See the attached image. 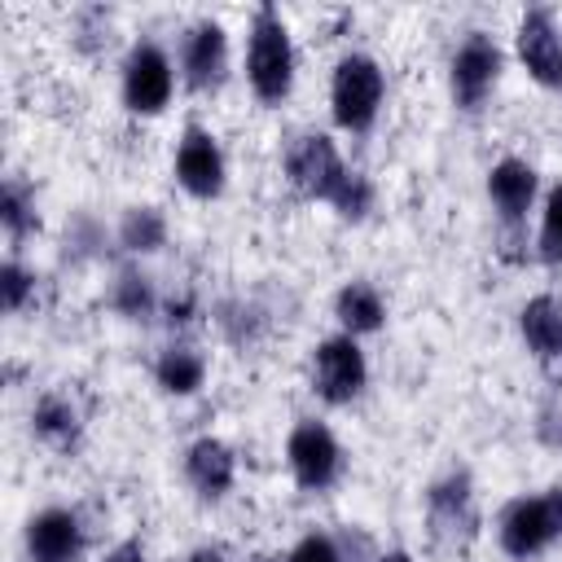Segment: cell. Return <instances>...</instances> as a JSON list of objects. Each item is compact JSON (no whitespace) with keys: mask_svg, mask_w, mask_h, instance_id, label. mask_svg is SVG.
Instances as JSON below:
<instances>
[{"mask_svg":"<svg viewBox=\"0 0 562 562\" xmlns=\"http://www.w3.org/2000/svg\"><path fill=\"white\" fill-rule=\"evenodd\" d=\"M250 83L263 101H281L290 92L294 79V53H290V35L277 18V9H259L255 26H250Z\"/></svg>","mask_w":562,"mask_h":562,"instance_id":"1","label":"cell"},{"mask_svg":"<svg viewBox=\"0 0 562 562\" xmlns=\"http://www.w3.org/2000/svg\"><path fill=\"white\" fill-rule=\"evenodd\" d=\"M558 536H562V487H553L544 496H531V501H514L501 518V544L514 558L540 553Z\"/></svg>","mask_w":562,"mask_h":562,"instance_id":"2","label":"cell"},{"mask_svg":"<svg viewBox=\"0 0 562 562\" xmlns=\"http://www.w3.org/2000/svg\"><path fill=\"white\" fill-rule=\"evenodd\" d=\"M382 105V70L369 57H342L334 70V119L342 127H369Z\"/></svg>","mask_w":562,"mask_h":562,"instance_id":"3","label":"cell"},{"mask_svg":"<svg viewBox=\"0 0 562 562\" xmlns=\"http://www.w3.org/2000/svg\"><path fill=\"white\" fill-rule=\"evenodd\" d=\"M285 167H290V180L303 189V193H312V198H338V189L347 184V167H342V158H338V149L329 145V136H299L294 140V149H290V158H285Z\"/></svg>","mask_w":562,"mask_h":562,"instance_id":"4","label":"cell"},{"mask_svg":"<svg viewBox=\"0 0 562 562\" xmlns=\"http://www.w3.org/2000/svg\"><path fill=\"white\" fill-rule=\"evenodd\" d=\"M167 97H171V61L162 57V48L136 44V53L127 57V75H123V101L136 114H158Z\"/></svg>","mask_w":562,"mask_h":562,"instance_id":"5","label":"cell"},{"mask_svg":"<svg viewBox=\"0 0 562 562\" xmlns=\"http://www.w3.org/2000/svg\"><path fill=\"white\" fill-rule=\"evenodd\" d=\"M364 386V356L351 338H329L316 351V391L329 404H347Z\"/></svg>","mask_w":562,"mask_h":562,"instance_id":"6","label":"cell"},{"mask_svg":"<svg viewBox=\"0 0 562 562\" xmlns=\"http://www.w3.org/2000/svg\"><path fill=\"white\" fill-rule=\"evenodd\" d=\"M496 70H501L496 44H492L487 35H470V40L461 44V53L452 57V97H457V105L474 110V105L487 97Z\"/></svg>","mask_w":562,"mask_h":562,"instance_id":"7","label":"cell"},{"mask_svg":"<svg viewBox=\"0 0 562 562\" xmlns=\"http://www.w3.org/2000/svg\"><path fill=\"white\" fill-rule=\"evenodd\" d=\"M290 465L303 487H325L338 470V443L321 422H303L290 435Z\"/></svg>","mask_w":562,"mask_h":562,"instance_id":"8","label":"cell"},{"mask_svg":"<svg viewBox=\"0 0 562 562\" xmlns=\"http://www.w3.org/2000/svg\"><path fill=\"white\" fill-rule=\"evenodd\" d=\"M518 53L544 88H562V40L544 9H531L518 26Z\"/></svg>","mask_w":562,"mask_h":562,"instance_id":"9","label":"cell"},{"mask_svg":"<svg viewBox=\"0 0 562 562\" xmlns=\"http://www.w3.org/2000/svg\"><path fill=\"white\" fill-rule=\"evenodd\" d=\"M176 176H180V184H184L189 193H198V198L220 193V184H224V158H220L215 140H211L202 127H189V132H184L180 154H176Z\"/></svg>","mask_w":562,"mask_h":562,"instance_id":"10","label":"cell"},{"mask_svg":"<svg viewBox=\"0 0 562 562\" xmlns=\"http://www.w3.org/2000/svg\"><path fill=\"white\" fill-rule=\"evenodd\" d=\"M79 544V522L66 509H44L26 531V549L35 562H75Z\"/></svg>","mask_w":562,"mask_h":562,"instance_id":"11","label":"cell"},{"mask_svg":"<svg viewBox=\"0 0 562 562\" xmlns=\"http://www.w3.org/2000/svg\"><path fill=\"white\" fill-rule=\"evenodd\" d=\"M184 75L193 88H211L224 75V31L215 22L193 26L189 44H184Z\"/></svg>","mask_w":562,"mask_h":562,"instance_id":"12","label":"cell"},{"mask_svg":"<svg viewBox=\"0 0 562 562\" xmlns=\"http://www.w3.org/2000/svg\"><path fill=\"white\" fill-rule=\"evenodd\" d=\"M487 189H492V202H496L509 220H518V215L527 211L531 193H536V171H531L527 162H518V158H505V162L492 167Z\"/></svg>","mask_w":562,"mask_h":562,"instance_id":"13","label":"cell"},{"mask_svg":"<svg viewBox=\"0 0 562 562\" xmlns=\"http://www.w3.org/2000/svg\"><path fill=\"white\" fill-rule=\"evenodd\" d=\"M189 479L202 496H220L233 483V452L220 439H198L189 448Z\"/></svg>","mask_w":562,"mask_h":562,"instance_id":"14","label":"cell"},{"mask_svg":"<svg viewBox=\"0 0 562 562\" xmlns=\"http://www.w3.org/2000/svg\"><path fill=\"white\" fill-rule=\"evenodd\" d=\"M522 338H527V347L540 356V360H549V356H558L562 351V307L553 303V299H531L527 307H522Z\"/></svg>","mask_w":562,"mask_h":562,"instance_id":"15","label":"cell"},{"mask_svg":"<svg viewBox=\"0 0 562 562\" xmlns=\"http://www.w3.org/2000/svg\"><path fill=\"white\" fill-rule=\"evenodd\" d=\"M338 321L351 329V334H364V329H378L382 325V299L373 285L364 281H351L338 290Z\"/></svg>","mask_w":562,"mask_h":562,"instance_id":"16","label":"cell"},{"mask_svg":"<svg viewBox=\"0 0 562 562\" xmlns=\"http://www.w3.org/2000/svg\"><path fill=\"white\" fill-rule=\"evenodd\" d=\"M430 518H435V527H439V531H457V527H465V531H470L474 514H470L465 479H448V483H439V487L430 492Z\"/></svg>","mask_w":562,"mask_h":562,"instance_id":"17","label":"cell"},{"mask_svg":"<svg viewBox=\"0 0 562 562\" xmlns=\"http://www.w3.org/2000/svg\"><path fill=\"white\" fill-rule=\"evenodd\" d=\"M158 382H162L171 395H189V391L202 386V360H198L193 351L176 347V351H167V356L158 360Z\"/></svg>","mask_w":562,"mask_h":562,"instance_id":"18","label":"cell"},{"mask_svg":"<svg viewBox=\"0 0 562 562\" xmlns=\"http://www.w3.org/2000/svg\"><path fill=\"white\" fill-rule=\"evenodd\" d=\"M35 430H40L48 443H70V439H75V430H79L75 408H70L66 400H57V395L40 400V408H35Z\"/></svg>","mask_w":562,"mask_h":562,"instance_id":"19","label":"cell"},{"mask_svg":"<svg viewBox=\"0 0 562 562\" xmlns=\"http://www.w3.org/2000/svg\"><path fill=\"white\" fill-rule=\"evenodd\" d=\"M123 246L127 250H158L162 246V215L158 211H149V206H136V211H127V220H123Z\"/></svg>","mask_w":562,"mask_h":562,"instance_id":"20","label":"cell"},{"mask_svg":"<svg viewBox=\"0 0 562 562\" xmlns=\"http://www.w3.org/2000/svg\"><path fill=\"white\" fill-rule=\"evenodd\" d=\"M114 303H119V312H127V316H145L149 312V285H145V277H136V272H123L119 277V285H114Z\"/></svg>","mask_w":562,"mask_h":562,"instance_id":"21","label":"cell"},{"mask_svg":"<svg viewBox=\"0 0 562 562\" xmlns=\"http://www.w3.org/2000/svg\"><path fill=\"white\" fill-rule=\"evenodd\" d=\"M540 255L544 259H562V184L549 193L544 206V228H540Z\"/></svg>","mask_w":562,"mask_h":562,"instance_id":"22","label":"cell"},{"mask_svg":"<svg viewBox=\"0 0 562 562\" xmlns=\"http://www.w3.org/2000/svg\"><path fill=\"white\" fill-rule=\"evenodd\" d=\"M0 220H4L9 237H22L31 228V206H26V198H22L18 184H4V193H0Z\"/></svg>","mask_w":562,"mask_h":562,"instance_id":"23","label":"cell"},{"mask_svg":"<svg viewBox=\"0 0 562 562\" xmlns=\"http://www.w3.org/2000/svg\"><path fill=\"white\" fill-rule=\"evenodd\" d=\"M369 198H373V193H369V180L351 171V176H347V184L338 189V198H334V206H338V211H342L347 220H360V215L369 211Z\"/></svg>","mask_w":562,"mask_h":562,"instance_id":"24","label":"cell"},{"mask_svg":"<svg viewBox=\"0 0 562 562\" xmlns=\"http://www.w3.org/2000/svg\"><path fill=\"white\" fill-rule=\"evenodd\" d=\"M0 285H4V307H9V312H18V307H22V299H26V290H31V277H26L18 263H4Z\"/></svg>","mask_w":562,"mask_h":562,"instance_id":"25","label":"cell"},{"mask_svg":"<svg viewBox=\"0 0 562 562\" xmlns=\"http://www.w3.org/2000/svg\"><path fill=\"white\" fill-rule=\"evenodd\" d=\"M290 562H338V549H334V540H325V536H307V540L290 553Z\"/></svg>","mask_w":562,"mask_h":562,"instance_id":"26","label":"cell"},{"mask_svg":"<svg viewBox=\"0 0 562 562\" xmlns=\"http://www.w3.org/2000/svg\"><path fill=\"white\" fill-rule=\"evenodd\" d=\"M105 562H145V553H140V544H132V540H127V544H119Z\"/></svg>","mask_w":562,"mask_h":562,"instance_id":"27","label":"cell"},{"mask_svg":"<svg viewBox=\"0 0 562 562\" xmlns=\"http://www.w3.org/2000/svg\"><path fill=\"white\" fill-rule=\"evenodd\" d=\"M189 562H224V558H220V553H211V549H202V553H193Z\"/></svg>","mask_w":562,"mask_h":562,"instance_id":"28","label":"cell"},{"mask_svg":"<svg viewBox=\"0 0 562 562\" xmlns=\"http://www.w3.org/2000/svg\"><path fill=\"white\" fill-rule=\"evenodd\" d=\"M382 562H413V558H408V553H386Z\"/></svg>","mask_w":562,"mask_h":562,"instance_id":"29","label":"cell"},{"mask_svg":"<svg viewBox=\"0 0 562 562\" xmlns=\"http://www.w3.org/2000/svg\"><path fill=\"white\" fill-rule=\"evenodd\" d=\"M263 562H268V558H263Z\"/></svg>","mask_w":562,"mask_h":562,"instance_id":"30","label":"cell"}]
</instances>
